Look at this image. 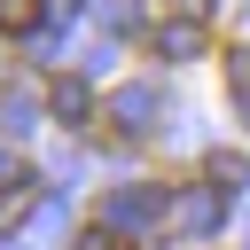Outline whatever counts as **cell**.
I'll list each match as a JSON object with an SVG mask.
<instances>
[{
  "label": "cell",
  "mask_w": 250,
  "mask_h": 250,
  "mask_svg": "<svg viewBox=\"0 0 250 250\" xmlns=\"http://www.w3.org/2000/svg\"><path fill=\"white\" fill-rule=\"evenodd\" d=\"M47 109H55V125H86V117H94V86H86L78 70L47 78Z\"/></svg>",
  "instance_id": "obj_3"
},
{
  "label": "cell",
  "mask_w": 250,
  "mask_h": 250,
  "mask_svg": "<svg viewBox=\"0 0 250 250\" xmlns=\"http://www.w3.org/2000/svg\"><path fill=\"white\" fill-rule=\"evenodd\" d=\"M156 117H164V94H156L148 78H133V86L109 94V117H102V125H109V141H141Z\"/></svg>",
  "instance_id": "obj_1"
},
{
  "label": "cell",
  "mask_w": 250,
  "mask_h": 250,
  "mask_svg": "<svg viewBox=\"0 0 250 250\" xmlns=\"http://www.w3.org/2000/svg\"><path fill=\"white\" fill-rule=\"evenodd\" d=\"M203 39H211V31H203V16H195V8H172V16L148 31V47H156L164 62H195V55H203Z\"/></svg>",
  "instance_id": "obj_2"
},
{
  "label": "cell",
  "mask_w": 250,
  "mask_h": 250,
  "mask_svg": "<svg viewBox=\"0 0 250 250\" xmlns=\"http://www.w3.org/2000/svg\"><path fill=\"white\" fill-rule=\"evenodd\" d=\"M117 250H133V242H117Z\"/></svg>",
  "instance_id": "obj_9"
},
{
  "label": "cell",
  "mask_w": 250,
  "mask_h": 250,
  "mask_svg": "<svg viewBox=\"0 0 250 250\" xmlns=\"http://www.w3.org/2000/svg\"><path fill=\"white\" fill-rule=\"evenodd\" d=\"M227 94L250 109V47H234V55H227Z\"/></svg>",
  "instance_id": "obj_8"
},
{
  "label": "cell",
  "mask_w": 250,
  "mask_h": 250,
  "mask_svg": "<svg viewBox=\"0 0 250 250\" xmlns=\"http://www.w3.org/2000/svg\"><path fill=\"white\" fill-rule=\"evenodd\" d=\"M203 180H211V188H219V195H234V188H242V180H250V164H242V156H234V148H219V156H211V164H203Z\"/></svg>",
  "instance_id": "obj_6"
},
{
  "label": "cell",
  "mask_w": 250,
  "mask_h": 250,
  "mask_svg": "<svg viewBox=\"0 0 250 250\" xmlns=\"http://www.w3.org/2000/svg\"><path fill=\"white\" fill-rule=\"evenodd\" d=\"M55 23V0H0V31L8 39H39Z\"/></svg>",
  "instance_id": "obj_4"
},
{
  "label": "cell",
  "mask_w": 250,
  "mask_h": 250,
  "mask_svg": "<svg viewBox=\"0 0 250 250\" xmlns=\"http://www.w3.org/2000/svg\"><path fill=\"white\" fill-rule=\"evenodd\" d=\"M219 203H227V195H219V188H180V195H172V219H180V227H195V234H203V227H211V219H219Z\"/></svg>",
  "instance_id": "obj_5"
},
{
  "label": "cell",
  "mask_w": 250,
  "mask_h": 250,
  "mask_svg": "<svg viewBox=\"0 0 250 250\" xmlns=\"http://www.w3.org/2000/svg\"><path fill=\"white\" fill-rule=\"evenodd\" d=\"M0 133H31V94H23V86L0 94Z\"/></svg>",
  "instance_id": "obj_7"
}]
</instances>
